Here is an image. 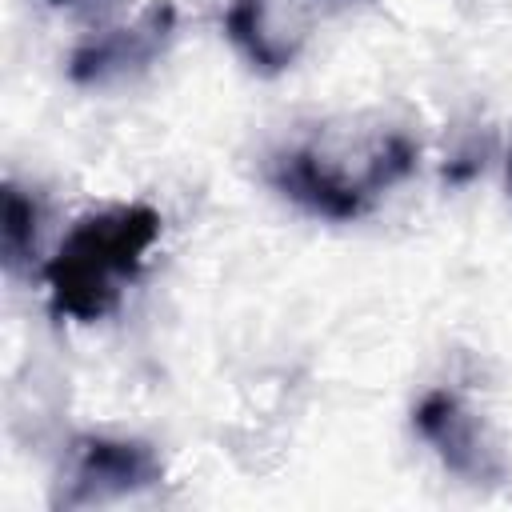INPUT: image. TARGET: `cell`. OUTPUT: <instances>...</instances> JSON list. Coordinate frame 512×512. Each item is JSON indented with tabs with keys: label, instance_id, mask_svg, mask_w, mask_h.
Segmentation results:
<instances>
[{
	"label": "cell",
	"instance_id": "3",
	"mask_svg": "<svg viewBox=\"0 0 512 512\" xmlns=\"http://www.w3.org/2000/svg\"><path fill=\"white\" fill-rule=\"evenodd\" d=\"M164 480V460L144 440L124 436H76L56 480V508H92L112 504L136 492H148Z\"/></svg>",
	"mask_w": 512,
	"mask_h": 512
},
{
	"label": "cell",
	"instance_id": "9",
	"mask_svg": "<svg viewBox=\"0 0 512 512\" xmlns=\"http://www.w3.org/2000/svg\"><path fill=\"white\" fill-rule=\"evenodd\" d=\"M508 180H512V160H508Z\"/></svg>",
	"mask_w": 512,
	"mask_h": 512
},
{
	"label": "cell",
	"instance_id": "2",
	"mask_svg": "<svg viewBox=\"0 0 512 512\" xmlns=\"http://www.w3.org/2000/svg\"><path fill=\"white\" fill-rule=\"evenodd\" d=\"M412 168L416 144L396 128H380L288 148L272 160L268 180L280 196L308 208L312 216L356 220L376 204L380 192L400 184Z\"/></svg>",
	"mask_w": 512,
	"mask_h": 512
},
{
	"label": "cell",
	"instance_id": "8",
	"mask_svg": "<svg viewBox=\"0 0 512 512\" xmlns=\"http://www.w3.org/2000/svg\"><path fill=\"white\" fill-rule=\"evenodd\" d=\"M44 4H52V8H92L100 0H44Z\"/></svg>",
	"mask_w": 512,
	"mask_h": 512
},
{
	"label": "cell",
	"instance_id": "7",
	"mask_svg": "<svg viewBox=\"0 0 512 512\" xmlns=\"http://www.w3.org/2000/svg\"><path fill=\"white\" fill-rule=\"evenodd\" d=\"M36 220H40V208L36 200L16 188V184H4V212H0V252H4V264L8 272H20L24 264H32L36 256Z\"/></svg>",
	"mask_w": 512,
	"mask_h": 512
},
{
	"label": "cell",
	"instance_id": "6",
	"mask_svg": "<svg viewBox=\"0 0 512 512\" xmlns=\"http://www.w3.org/2000/svg\"><path fill=\"white\" fill-rule=\"evenodd\" d=\"M224 32L252 60V68L280 72L296 60L308 36V16L300 0H232Z\"/></svg>",
	"mask_w": 512,
	"mask_h": 512
},
{
	"label": "cell",
	"instance_id": "5",
	"mask_svg": "<svg viewBox=\"0 0 512 512\" xmlns=\"http://www.w3.org/2000/svg\"><path fill=\"white\" fill-rule=\"evenodd\" d=\"M412 424L420 432V440L440 456V464L464 480H496L500 476V460L492 452V444L484 440L476 416L464 408V400L448 388H432L416 412Z\"/></svg>",
	"mask_w": 512,
	"mask_h": 512
},
{
	"label": "cell",
	"instance_id": "4",
	"mask_svg": "<svg viewBox=\"0 0 512 512\" xmlns=\"http://www.w3.org/2000/svg\"><path fill=\"white\" fill-rule=\"evenodd\" d=\"M176 32V8L172 0H152L132 24H120L104 36L84 40L72 56H68V76L84 88H100L112 80H124L132 72H144L164 44Z\"/></svg>",
	"mask_w": 512,
	"mask_h": 512
},
{
	"label": "cell",
	"instance_id": "1",
	"mask_svg": "<svg viewBox=\"0 0 512 512\" xmlns=\"http://www.w3.org/2000/svg\"><path fill=\"white\" fill-rule=\"evenodd\" d=\"M160 228V212L140 200L80 216L44 264L52 316L76 324H96L112 316L128 284L144 272Z\"/></svg>",
	"mask_w": 512,
	"mask_h": 512
}]
</instances>
